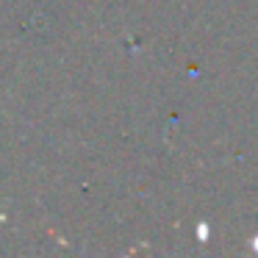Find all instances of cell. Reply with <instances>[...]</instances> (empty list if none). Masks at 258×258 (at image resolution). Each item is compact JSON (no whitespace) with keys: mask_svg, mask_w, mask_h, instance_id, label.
<instances>
[{"mask_svg":"<svg viewBox=\"0 0 258 258\" xmlns=\"http://www.w3.org/2000/svg\"><path fill=\"white\" fill-rule=\"evenodd\" d=\"M255 250H258V239H255Z\"/></svg>","mask_w":258,"mask_h":258,"instance_id":"cell-1","label":"cell"}]
</instances>
